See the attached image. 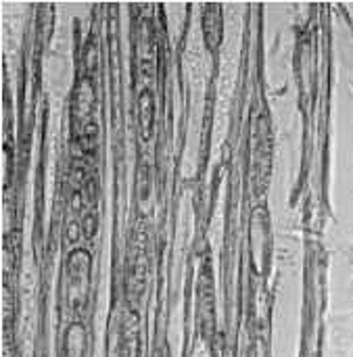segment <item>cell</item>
<instances>
[{"mask_svg": "<svg viewBox=\"0 0 353 357\" xmlns=\"http://www.w3.org/2000/svg\"><path fill=\"white\" fill-rule=\"evenodd\" d=\"M63 353L65 357H86L88 355V332L84 324L73 322L63 334Z\"/></svg>", "mask_w": 353, "mask_h": 357, "instance_id": "6da1fadb", "label": "cell"}, {"mask_svg": "<svg viewBox=\"0 0 353 357\" xmlns=\"http://www.w3.org/2000/svg\"><path fill=\"white\" fill-rule=\"evenodd\" d=\"M219 15L215 13H209L205 17V36H207V42H209V47H215V44L219 42Z\"/></svg>", "mask_w": 353, "mask_h": 357, "instance_id": "7a4b0ae2", "label": "cell"}, {"mask_svg": "<svg viewBox=\"0 0 353 357\" xmlns=\"http://www.w3.org/2000/svg\"><path fill=\"white\" fill-rule=\"evenodd\" d=\"M141 111H143V130H145V134H149L151 119H153V97H151V93H143V97H141Z\"/></svg>", "mask_w": 353, "mask_h": 357, "instance_id": "3957f363", "label": "cell"}, {"mask_svg": "<svg viewBox=\"0 0 353 357\" xmlns=\"http://www.w3.org/2000/svg\"><path fill=\"white\" fill-rule=\"evenodd\" d=\"M82 230H84V236H88V238H93V236H95V232H97V219H95L93 213L84 217V221H82Z\"/></svg>", "mask_w": 353, "mask_h": 357, "instance_id": "277c9868", "label": "cell"}, {"mask_svg": "<svg viewBox=\"0 0 353 357\" xmlns=\"http://www.w3.org/2000/svg\"><path fill=\"white\" fill-rule=\"evenodd\" d=\"M82 224H77V221H71V224L67 226V241L69 243H77L80 236H82Z\"/></svg>", "mask_w": 353, "mask_h": 357, "instance_id": "5b68a950", "label": "cell"}]
</instances>
